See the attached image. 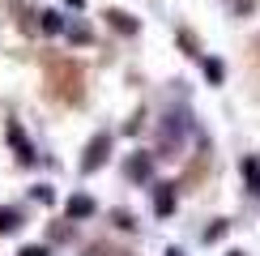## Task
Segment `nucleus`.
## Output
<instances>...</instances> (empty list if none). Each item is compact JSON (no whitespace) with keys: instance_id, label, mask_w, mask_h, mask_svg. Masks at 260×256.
I'll list each match as a JSON object with an SVG mask.
<instances>
[{"instance_id":"nucleus-4","label":"nucleus","mask_w":260,"mask_h":256,"mask_svg":"<svg viewBox=\"0 0 260 256\" xmlns=\"http://www.w3.org/2000/svg\"><path fill=\"white\" fill-rule=\"evenodd\" d=\"M124 171H128V179H141V184H145L149 179V154H133Z\"/></svg>"},{"instance_id":"nucleus-6","label":"nucleus","mask_w":260,"mask_h":256,"mask_svg":"<svg viewBox=\"0 0 260 256\" xmlns=\"http://www.w3.org/2000/svg\"><path fill=\"white\" fill-rule=\"evenodd\" d=\"M90 213H94V201L85 197V192H81V197H73V201H69V218H73V222L90 218Z\"/></svg>"},{"instance_id":"nucleus-2","label":"nucleus","mask_w":260,"mask_h":256,"mask_svg":"<svg viewBox=\"0 0 260 256\" xmlns=\"http://www.w3.org/2000/svg\"><path fill=\"white\" fill-rule=\"evenodd\" d=\"M5 137H9V145H13V154H17V163H35V145H30V137L21 133V124L17 120H5Z\"/></svg>"},{"instance_id":"nucleus-5","label":"nucleus","mask_w":260,"mask_h":256,"mask_svg":"<svg viewBox=\"0 0 260 256\" xmlns=\"http://www.w3.org/2000/svg\"><path fill=\"white\" fill-rule=\"evenodd\" d=\"M243 179H247V192L260 197V158H243Z\"/></svg>"},{"instance_id":"nucleus-11","label":"nucleus","mask_w":260,"mask_h":256,"mask_svg":"<svg viewBox=\"0 0 260 256\" xmlns=\"http://www.w3.org/2000/svg\"><path fill=\"white\" fill-rule=\"evenodd\" d=\"M205 77L213 85H222V60H205Z\"/></svg>"},{"instance_id":"nucleus-12","label":"nucleus","mask_w":260,"mask_h":256,"mask_svg":"<svg viewBox=\"0 0 260 256\" xmlns=\"http://www.w3.org/2000/svg\"><path fill=\"white\" fill-rule=\"evenodd\" d=\"M17 256H47V248H39V243H35V248H21Z\"/></svg>"},{"instance_id":"nucleus-7","label":"nucleus","mask_w":260,"mask_h":256,"mask_svg":"<svg viewBox=\"0 0 260 256\" xmlns=\"http://www.w3.org/2000/svg\"><path fill=\"white\" fill-rule=\"evenodd\" d=\"M154 209L162 213V218H167V213L175 209V192H171V184H162V188L154 192Z\"/></svg>"},{"instance_id":"nucleus-14","label":"nucleus","mask_w":260,"mask_h":256,"mask_svg":"<svg viewBox=\"0 0 260 256\" xmlns=\"http://www.w3.org/2000/svg\"><path fill=\"white\" fill-rule=\"evenodd\" d=\"M231 256H239V252H231Z\"/></svg>"},{"instance_id":"nucleus-1","label":"nucleus","mask_w":260,"mask_h":256,"mask_svg":"<svg viewBox=\"0 0 260 256\" xmlns=\"http://www.w3.org/2000/svg\"><path fill=\"white\" fill-rule=\"evenodd\" d=\"M47 77H51V94H56V99H64V103H81L85 99V90H81V85H85V73L77 69V64H73V60H51L47 64Z\"/></svg>"},{"instance_id":"nucleus-3","label":"nucleus","mask_w":260,"mask_h":256,"mask_svg":"<svg viewBox=\"0 0 260 256\" xmlns=\"http://www.w3.org/2000/svg\"><path fill=\"white\" fill-rule=\"evenodd\" d=\"M107 149H111V137L107 133H99L90 145H85V158H81V171H99L103 163H107Z\"/></svg>"},{"instance_id":"nucleus-9","label":"nucleus","mask_w":260,"mask_h":256,"mask_svg":"<svg viewBox=\"0 0 260 256\" xmlns=\"http://www.w3.org/2000/svg\"><path fill=\"white\" fill-rule=\"evenodd\" d=\"M17 222H21V213H17V209H0V235L17 231Z\"/></svg>"},{"instance_id":"nucleus-8","label":"nucleus","mask_w":260,"mask_h":256,"mask_svg":"<svg viewBox=\"0 0 260 256\" xmlns=\"http://www.w3.org/2000/svg\"><path fill=\"white\" fill-rule=\"evenodd\" d=\"M107 17H111V26L120 30V35H133V30H137V17H128V13H120V9H115V13H107Z\"/></svg>"},{"instance_id":"nucleus-13","label":"nucleus","mask_w":260,"mask_h":256,"mask_svg":"<svg viewBox=\"0 0 260 256\" xmlns=\"http://www.w3.org/2000/svg\"><path fill=\"white\" fill-rule=\"evenodd\" d=\"M64 5H69V9H81V0H64Z\"/></svg>"},{"instance_id":"nucleus-10","label":"nucleus","mask_w":260,"mask_h":256,"mask_svg":"<svg viewBox=\"0 0 260 256\" xmlns=\"http://www.w3.org/2000/svg\"><path fill=\"white\" fill-rule=\"evenodd\" d=\"M64 26H69V21H64V13H43V30H47V35H60Z\"/></svg>"}]
</instances>
